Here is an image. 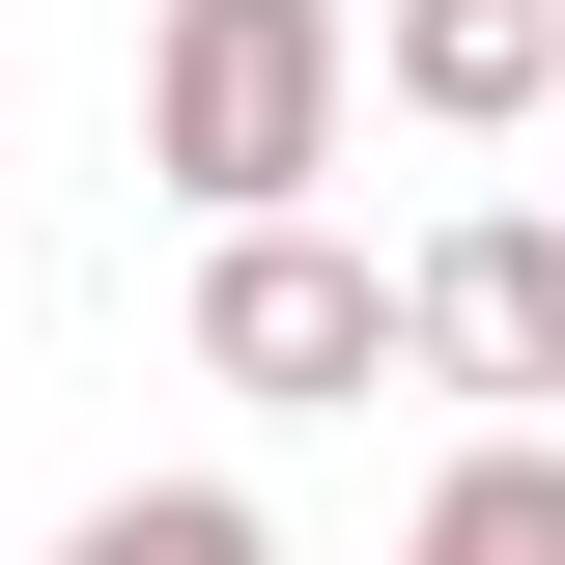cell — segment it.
<instances>
[{"instance_id":"6da1fadb","label":"cell","mask_w":565,"mask_h":565,"mask_svg":"<svg viewBox=\"0 0 565 565\" xmlns=\"http://www.w3.org/2000/svg\"><path fill=\"white\" fill-rule=\"evenodd\" d=\"M340 85H367L340 0H170V29H141V170H170L199 226H282L311 170H340Z\"/></svg>"},{"instance_id":"7a4b0ae2","label":"cell","mask_w":565,"mask_h":565,"mask_svg":"<svg viewBox=\"0 0 565 565\" xmlns=\"http://www.w3.org/2000/svg\"><path fill=\"white\" fill-rule=\"evenodd\" d=\"M199 367H226V396H367V367H424V282L340 255L311 199H282V226H199Z\"/></svg>"},{"instance_id":"3957f363","label":"cell","mask_w":565,"mask_h":565,"mask_svg":"<svg viewBox=\"0 0 565 565\" xmlns=\"http://www.w3.org/2000/svg\"><path fill=\"white\" fill-rule=\"evenodd\" d=\"M424 367L452 396H565V199H481V226H424Z\"/></svg>"},{"instance_id":"277c9868","label":"cell","mask_w":565,"mask_h":565,"mask_svg":"<svg viewBox=\"0 0 565 565\" xmlns=\"http://www.w3.org/2000/svg\"><path fill=\"white\" fill-rule=\"evenodd\" d=\"M367 85H396L424 141H537V114H565V0H396Z\"/></svg>"},{"instance_id":"5b68a950","label":"cell","mask_w":565,"mask_h":565,"mask_svg":"<svg viewBox=\"0 0 565 565\" xmlns=\"http://www.w3.org/2000/svg\"><path fill=\"white\" fill-rule=\"evenodd\" d=\"M396 565H565V424H481V452L396 509Z\"/></svg>"},{"instance_id":"8992f818","label":"cell","mask_w":565,"mask_h":565,"mask_svg":"<svg viewBox=\"0 0 565 565\" xmlns=\"http://www.w3.org/2000/svg\"><path fill=\"white\" fill-rule=\"evenodd\" d=\"M57 565H282V537H255V481H114Z\"/></svg>"},{"instance_id":"52a82bcc","label":"cell","mask_w":565,"mask_h":565,"mask_svg":"<svg viewBox=\"0 0 565 565\" xmlns=\"http://www.w3.org/2000/svg\"><path fill=\"white\" fill-rule=\"evenodd\" d=\"M537 170H565V114H537Z\"/></svg>"}]
</instances>
